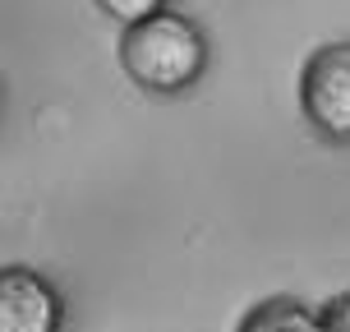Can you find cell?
Returning a JSON list of instances; mask_svg holds the SVG:
<instances>
[{"label": "cell", "instance_id": "1", "mask_svg": "<svg viewBox=\"0 0 350 332\" xmlns=\"http://www.w3.org/2000/svg\"><path fill=\"white\" fill-rule=\"evenodd\" d=\"M120 65L148 92H185L208 65V42L185 14L157 10L139 23H124Z\"/></svg>", "mask_w": 350, "mask_h": 332}, {"label": "cell", "instance_id": "2", "mask_svg": "<svg viewBox=\"0 0 350 332\" xmlns=\"http://www.w3.org/2000/svg\"><path fill=\"white\" fill-rule=\"evenodd\" d=\"M299 106L318 134L350 143V42L318 47L299 74Z\"/></svg>", "mask_w": 350, "mask_h": 332}, {"label": "cell", "instance_id": "6", "mask_svg": "<svg viewBox=\"0 0 350 332\" xmlns=\"http://www.w3.org/2000/svg\"><path fill=\"white\" fill-rule=\"evenodd\" d=\"M318 323H323V332H350V291L327 300V309L318 314Z\"/></svg>", "mask_w": 350, "mask_h": 332}, {"label": "cell", "instance_id": "4", "mask_svg": "<svg viewBox=\"0 0 350 332\" xmlns=\"http://www.w3.org/2000/svg\"><path fill=\"white\" fill-rule=\"evenodd\" d=\"M235 332H323L314 309H304L299 300H262L245 314V323Z\"/></svg>", "mask_w": 350, "mask_h": 332}, {"label": "cell", "instance_id": "5", "mask_svg": "<svg viewBox=\"0 0 350 332\" xmlns=\"http://www.w3.org/2000/svg\"><path fill=\"white\" fill-rule=\"evenodd\" d=\"M97 10L111 18H120V23H139V18L157 14L161 0H97Z\"/></svg>", "mask_w": 350, "mask_h": 332}, {"label": "cell", "instance_id": "3", "mask_svg": "<svg viewBox=\"0 0 350 332\" xmlns=\"http://www.w3.org/2000/svg\"><path fill=\"white\" fill-rule=\"evenodd\" d=\"M60 296L33 268H0V332H55Z\"/></svg>", "mask_w": 350, "mask_h": 332}]
</instances>
